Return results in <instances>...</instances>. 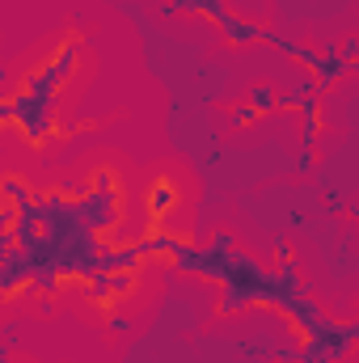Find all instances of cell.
Segmentation results:
<instances>
[{"label":"cell","mask_w":359,"mask_h":363,"mask_svg":"<svg viewBox=\"0 0 359 363\" xmlns=\"http://www.w3.org/2000/svg\"><path fill=\"white\" fill-rule=\"evenodd\" d=\"M9 106H13V123L26 131V140L30 144H43L51 131H55V101H43V97H34V93H13L9 97Z\"/></svg>","instance_id":"obj_1"},{"label":"cell","mask_w":359,"mask_h":363,"mask_svg":"<svg viewBox=\"0 0 359 363\" xmlns=\"http://www.w3.org/2000/svg\"><path fill=\"white\" fill-rule=\"evenodd\" d=\"M77 60H81V43H64L60 47V55L43 68V72H34L21 89L34 93V97H43V101H55V93H60V85L77 72Z\"/></svg>","instance_id":"obj_2"},{"label":"cell","mask_w":359,"mask_h":363,"mask_svg":"<svg viewBox=\"0 0 359 363\" xmlns=\"http://www.w3.org/2000/svg\"><path fill=\"white\" fill-rule=\"evenodd\" d=\"M199 13H207V17L224 30V38H228V43H241V47H245V43H263V38H267V30H263V26L241 21L224 0H199Z\"/></svg>","instance_id":"obj_3"},{"label":"cell","mask_w":359,"mask_h":363,"mask_svg":"<svg viewBox=\"0 0 359 363\" xmlns=\"http://www.w3.org/2000/svg\"><path fill=\"white\" fill-rule=\"evenodd\" d=\"M174 203H178V186L170 178H157V186L148 190V216L153 220H165L174 211Z\"/></svg>","instance_id":"obj_4"},{"label":"cell","mask_w":359,"mask_h":363,"mask_svg":"<svg viewBox=\"0 0 359 363\" xmlns=\"http://www.w3.org/2000/svg\"><path fill=\"white\" fill-rule=\"evenodd\" d=\"M250 110L270 114V110H275V89H270V85H254V89H250Z\"/></svg>","instance_id":"obj_5"},{"label":"cell","mask_w":359,"mask_h":363,"mask_svg":"<svg viewBox=\"0 0 359 363\" xmlns=\"http://www.w3.org/2000/svg\"><path fill=\"white\" fill-rule=\"evenodd\" d=\"M13 250V207L0 203V254Z\"/></svg>","instance_id":"obj_6"},{"label":"cell","mask_w":359,"mask_h":363,"mask_svg":"<svg viewBox=\"0 0 359 363\" xmlns=\"http://www.w3.org/2000/svg\"><path fill=\"white\" fill-rule=\"evenodd\" d=\"M85 296H89L93 304H106V300H110V283H106V274H89V291H85Z\"/></svg>","instance_id":"obj_7"},{"label":"cell","mask_w":359,"mask_h":363,"mask_svg":"<svg viewBox=\"0 0 359 363\" xmlns=\"http://www.w3.org/2000/svg\"><path fill=\"white\" fill-rule=\"evenodd\" d=\"M174 13H199V0H170Z\"/></svg>","instance_id":"obj_8"},{"label":"cell","mask_w":359,"mask_h":363,"mask_svg":"<svg viewBox=\"0 0 359 363\" xmlns=\"http://www.w3.org/2000/svg\"><path fill=\"white\" fill-rule=\"evenodd\" d=\"M110 330H114V334H127V330H131V321H127V317H110Z\"/></svg>","instance_id":"obj_9"}]
</instances>
